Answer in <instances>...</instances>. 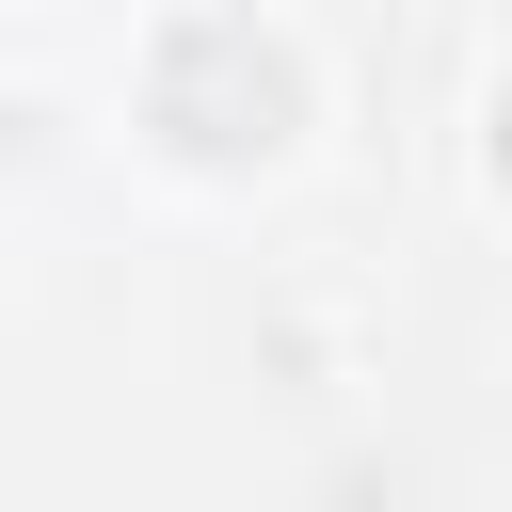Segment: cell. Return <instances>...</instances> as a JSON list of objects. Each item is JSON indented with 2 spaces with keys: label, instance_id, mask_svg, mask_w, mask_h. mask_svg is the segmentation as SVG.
<instances>
[{
  "label": "cell",
  "instance_id": "6da1fadb",
  "mask_svg": "<svg viewBox=\"0 0 512 512\" xmlns=\"http://www.w3.org/2000/svg\"><path fill=\"white\" fill-rule=\"evenodd\" d=\"M496 144H512V96H496Z\"/></svg>",
  "mask_w": 512,
  "mask_h": 512
}]
</instances>
